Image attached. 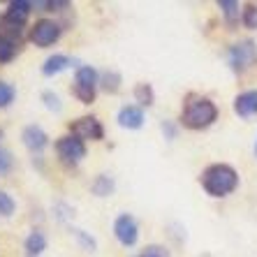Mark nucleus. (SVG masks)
Wrapping results in <instances>:
<instances>
[{
    "label": "nucleus",
    "mask_w": 257,
    "mask_h": 257,
    "mask_svg": "<svg viewBox=\"0 0 257 257\" xmlns=\"http://www.w3.org/2000/svg\"><path fill=\"white\" fill-rule=\"evenodd\" d=\"M56 153L63 162L77 165L86 158V144L74 135H65V137H58V142H56Z\"/></svg>",
    "instance_id": "nucleus-7"
},
{
    "label": "nucleus",
    "mask_w": 257,
    "mask_h": 257,
    "mask_svg": "<svg viewBox=\"0 0 257 257\" xmlns=\"http://www.w3.org/2000/svg\"><path fill=\"white\" fill-rule=\"evenodd\" d=\"M72 234L77 236V241L81 243V248H84L86 252H95L97 243H95V239H93V236H88V234H86L84 229H72Z\"/></svg>",
    "instance_id": "nucleus-22"
},
{
    "label": "nucleus",
    "mask_w": 257,
    "mask_h": 257,
    "mask_svg": "<svg viewBox=\"0 0 257 257\" xmlns=\"http://www.w3.org/2000/svg\"><path fill=\"white\" fill-rule=\"evenodd\" d=\"M135 100L139 102V107H151L156 102V93L151 88V84H137L135 86Z\"/></svg>",
    "instance_id": "nucleus-17"
},
{
    "label": "nucleus",
    "mask_w": 257,
    "mask_h": 257,
    "mask_svg": "<svg viewBox=\"0 0 257 257\" xmlns=\"http://www.w3.org/2000/svg\"><path fill=\"white\" fill-rule=\"evenodd\" d=\"M234 111L241 118H250L257 114V90H245L234 97Z\"/></svg>",
    "instance_id": "nucleus-11"
},
{
    "label": "nucleus",
    "mask_w": 257,
    "mask_h": 257,
    "mask_svg": "<svg viewBox=\"0 0 257 257\" xmlns=\"http://www.w3.org/2000/svg\"><path fill=\"white\" fill-rule=\"evenodd\" d=\"M19 54V42L10 35H0V63H12Z\"/></svg>",
    "instance_id": "nucleus-14"
},
{
    "label": "nucleus",
    "mask_w": 257,
    "mask_h": 257,
    "mask_svg": "<svg viewBox=\"0 0 257 257\" xmlns=\"http://www.w3.org/2000/svg\"><path fill=\"white\" fill-rule=\"evenodd\" d=\"M14 167V158H12V151L10 149H3L0 146V176H5L10 174Z\"/></svg>",
    "instance_id": "nucleus-23"
},
{
    "label": "nucleus",
    "mask_w": 257,
    "mask_h": 257,
    "mask_svg": "<svg viewBox=\"0 0 257 257\" xmlns=\"http://www.w3.org/2000/svg\"><path fill=\"white\" fill-rule=\"evenodd\" d=\"M255 156H257V142H255Z\"/></svg>",
    "instance_id": "nucleus-27"
},
{
    "label": "nucleus",
    "mask_w": 257,
    "mask_h": 257,
    "mask_svg": "<svg viewBox=\"0 0 257 257\" xmlns=\"http://www.w3.org/2000/svg\"><path fill=\"white\" fill-rule=\"evenodd\" d=\"M17 209V202L12 199V195H7L5 190H0V215L3 218H10Z\"/></svg>",
    "instance_id": "nucleus-20"
},
{
    "label": "nucleus",
    "mask_w": 257,
    "mask_h": 257,
    "mask_svg": "<svg viewBox=\"0 0 257 257\" xmlns=\"http://www.w3.org/2000/svg\"><path fill=\"white\" fill-rule=\"evenodd\" d=\"M21 142L30 153H42L49 146V135L40 125H26L21 132Z\"/></svg>",
    "instance_id": "nucleus-9"
},
{
    "label": "nucleus",
    "mask_w": 257,
    "mask_h": 257,
    "mask_svg": "<svg viewBox=\"0 0 257 257\" xmlns=\"http://www.w3.org/2000/svg\"><path fill=\"white\" fill-rule=\"evenodd\" d=\"M218 7L222 10V14H225V19H227V24L229 26H234L236 21H239V3L236 0H220L218 3Z\"/></svg>",
    "instance_id": "nucleus-18"
},
{
    "label": "nucleus",
    "mask_w": 257,
    "mask_h": 257,
    "mask_svg": "<svg viewBox=\"0 0 257 257\" xmlns=\"http://www.w3.org/2000/svg\"><path fill=\"white\" fill-rule=\"evenodd\" d=\"M239 186V174L229 165H211L202 174V188L211 197H227Z\"/></svg>",
    "instance_id": "nucleus-2"
},
{
    "label": "nucleus",
    "mask_w": 257,
    "mask_h": 257,
    "mask_svg": "<svg viewBox=\"0 0 257 257\" xmlns=\"http://www.w3.org/2000/svg\"><path fill=\"white\" fill-rule=\"evenodd\" d=\"M118 125L125 127V130H139L144 125V109L137 104H127L118 111Z\"/></svg>",
    "instance_id": "nucleus-10"
},
{
    "label": "nucleus",
    "mask_w": 257,
    "mask_h": 257,
    "mask_svg": "<svg viewBox=\"0 0 257 257\" xmlns=\"http://www.w3.org/2000/svg\"><path fill=\"white\" fill-rule=\"evenodd\" d=\"M215 118H218V107L213 104V100L202 95H190L181 111V123L190 130H204Z\"/></svg>",
    "instance_id": "nucleus-1"
},
{
    "label": "nucleus",
    "mask_w": 257,
    "mask_h": 257,
    "mask_svg": "<svg viewBox=\"0 0 257 257\" xmlns=\"http://www.w3.org/2000/svg\"><path fill=\"white\" fill-rule=\"evenodd\" d=\"M17 97V90H14L12 84H7V81H0V109L10 107Z\"/></svg>",
    "instance_id": "nucleus-19"
},
{
    "label": "nucleus",
    "mask_w": 257,
    "mask_h": 257,
    "mask_svg": "<svg viewBox=\"0 0 257 257\" xmlns=\"http://www.w3.org/2000/svg\"><path fill=\"white\" fill-rule=\"evenodd\" d=\"M97 84H100V74L95 72V67L90 65H81L74 72V86L72 93L81 104H93L95 102V93H97Z\"/></svg>",
    "instance_id": "nucleus-3"
},
{
    "label": "nucleus",
    "mask_w": 257,
    "mask_h": 257,
    "mask_svg": "<svg viewBox=\"0 0 257 257\" xmlns=\"http://www.w3.org/2000/svg\"><path fill=\"white\" fill-rule=\"evenodd\" d=\"M70 132L81 142H100L104 137V127L95 116H81V118L72 120L70 123Z\"/></svg>",
    "instance_id": "nucleus-6"
},
{
    "label": "nucleus",
    "mask_w": 257,
    "mask_h": 257,
    "mask_svg": "<svg viewBox=\"0 0 257 257\" xmlns=\"http://www.w3.org/2000/svg\"><path fill=\"white\" fill-rule=\"evenodd\" d=\"M97 86H100L104 93H111V95H114V93H118V90H120V74H118V72H114V70L102 72V74H100V84H97Z\"/></svg>",
    "instance_id": "nucleus-16"
},
{
    "label": "nucleus",
    "mask_w": 257,
    "mask_h": 257,
    "mask_svg": "<svg viewBox=\"0 0 257 257\" xmlns=\"http://www.w3.org/2000/svg\"><path fill=\"white\" fill-rule=\"evenodd\" d=\"M137 257H169V252L162 248V245H149V248H144Z\"/></svg>",
    "instance_id": "nucleus-25"
},
{
    "label": "nucleus",
    "mask_w": 257,
    "mask_h": 257,
    "mask_svg": "<svg viewBox=\"0 0 257 257\" xmlns=\"http://www.w3.org/2000/svg\"><path fill=\"white\" fill-rule=\"evenodd\" d=\"M24 250L28 257H40L47 250V234L42 229H33L24 241Z\"/></svg>",
    "instance_id": "nucleus-12"
},
{
    "label": "nucleus",
    "mask_w": 257,
    "mask_h": 257,
    "mask_svg": "<svg viewBox=\"0 0 257 257\" xmlns=\"http://www.w3.org/2000/svg\"><path fill=\"white\" fill-rule=\"evenodd\" d=\"M241 24L250 30L257 28V5H245V10L241 12Z\"/></svg>",
    "instance_id": "nucleus-21"
},
{
    "label": "nucleus",
    "mask_w": 257,
    "mask_h": 257,
    "mask_svg": "<svg viewBox=\"0 0 257 257\" xmlns=\"http://www.w3.org/2000/svg\"><path fill=\"white\" fill-rule=\"evenodd\" d=\"M3 137H5V132H3V127H0V139H3Z\"/></svg>",
    "instance_id": "nucleus-26"
},
{
    "label": "nucleus",
    "mask_w": 257,
    "mask_h": 257,
    "mask_svg": "<svg viewBox=\"0 0 257 257\" xmlns=\"http://www.w3.org/2000/svg\"><path fill=\"white\" fill-rule=\"evenodd\" d=\"M60 33H63V28H60L56 21H51V19H40V21H35V26L30 28V42L40 49H47L58 42Z\"/></svg>",
    "instance_id": "nucleus-4"
},
{
    "label": "nucleus",
    "mask_w": 257,
    "mask_h": 257,
    "mask_svg": "<svg viewBox=\"0 0 257 257\" xmlns=\"http://www.w3.org/2000/svg\"><path fill=\"white\" fill-rule=\"evenodd\" d=\"M114 236L118 239V243L125 245V248L135 245L139 241V225H137V220H135L130 213H120L118 218L114 220Z\"/></svg>",
    "instance_id": "nucleus-8"
},
{
    "label": "nucleus",
    "mask_w": 257,
    "mask_h": 257,
    "mask_svg": "<svg viewBox=\"0 0 257 257\" xmlns=\"http://www.w3.org/2000/svg\"><path fill=\"white\" fill-rule=\"evenodd\" d=\"M42 102H44V107H47L49 111H56V114H58L60 109H63V104H60V97L56 95L54 90H44V93H42Z\"/></svg>",
    "instance_id": "nucleus-24"
},
{
    "label": "nucleus",
    "mask_w": 257,
    "mask_h": 257,
    "mask_svg": "<svg viewBox=\"0 0 257 257\" xmlns=\"http://www.w3.org/2000/svg\"><path fill=\"white\" fill-rule=\"evenodd\" d=\"M67 67H72V58L65 54H54L49 56L47 60H44L42 65V74H47V77H54V74H60V72H65Z\"/></svg>",
    "instance_id": "nucleus-13"
},
{
    "label": "nucleus",
    "mask_w": 257,
    "mask_h": 257,
    "mask_svg": "<svg viewBox=\"0 0 257 257\" xmlns=\"http://www.w3.org/2000/svg\"><path fill=\"white\" fill-rule=\"evenodd\" d=\"M90 190H93V195H97V197H109V195L114 192V179L107 176V174H97L95 181L90 183Z\"/></svg>",
    "instance_id": "nucleus-15"
},
{
    "label": "nucleus",
    "mask_w": 257,
    "mask_h": 257,
    "mask_svg": "<svg viewBox=\"0 0 257 257\" xmlns=\"http://www.w3.org/2000/svg\"><path fill=\"white\" fill-rule=\"evenodd\" d=\"M227 58H229V65L236 72L248 70L257 60V44L252 42V40H243V42H239V44H232Z\"/></svg>",
    "instance_id": "nucleus-5"
}]
</instances>
